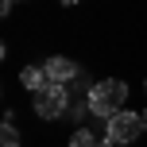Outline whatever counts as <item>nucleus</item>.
<instances>
[{"instance_id": "nucleus-9", "label": "nucleus", "mask_w": 147, "mask_h": 147, "mask_svg": "<svg viewBox=\"0 0 147 147\" xmlns=\"http://www.w3.org/2000/svg\"><path fill=\"white\" fill-rule=\"evenodd\" d=\"M97 147H120V143H112V140H109V136H105V140H101V143H97Z\"/></svg>"}, {"instance_id": "nucleus-6", "label": "nucleus", "mask_w": 147, "mask_h": 147, "mask_svg": "<svg viewBox=\"0 0 147 147\" xmlns=\"http://www.w3.org/2000/svg\"><path fill=\"white\" fill-rule=\"evenodd\" d=\"M0 147H20V132H16L12 116H4V128H0Z\"/></svg>"}, {"instance_id": "nucleus-11", "label": "nucleus", "mask_w": 147, "mask_h": 147, "mask_svg": "<svg viewBox=\"0 0 147 147\" xmlns=\"http://www.w3.org/2000/svg\"><path fill=\"white\" fill-rule=\"evenodd\" d=\"M143 128H147V112H143Z\"/></svg>"}, {"instance_id": "nucleus-3", "label": "nucleus", "mask_w": 147, "mask_h": 147, "mask_svg": "<svg viewBox=\"0 0 147 147\" xmlns=\"http://www.w3.org/2000/svg\"><path fill=\"white\" fill-rule=\"evenodd\" d=\"M143 132H147V128H143V112L120 109L116 116H109V140L112 143H136Z\"/></svg>"}, {"instance_id": "nucleus-4", "label": "nucleus", "mask_w": 147, "mask_h": 147, "mask_svg": "<svg viewBox=\"0 0 147 147\" xmlns=\"http://www.w3.org/2000/svg\"><path fill=\"white\" fill-rule=\"evenodd\" d=\"M43 70H47V81H58V85H66V81H74L78 78V62L74 58H66V54H51V58L43 62Z\"/></svg>"}, {"instance_id": "nucleus-5", "label": "nucleus", "mask_w": 147, "mask_h": 147, "mask_svg": "<svg viewBox=\"0 0 147 147\" xmlns=\"http://www.w3.org/2000/svg\"><path fill=\"white\" fill-rule=\"evenodd\" d=\"M20 85L31 89V93H39V89L47 85V70H43V66H23V70H20Z\"/></svg>"}, {"instance_id": "nucleus-8", "label": "nucleus", "mask_w": 147, "mask_h": 147, "mask_svg": "<svg viewBox=\"0 0 147 147\" xmlns=\"http://www.w3.org/2000/svg\"><path fill=\"white\" fill-rule=\"evenodd\" d=\"M12 4H16V0H0V16H8V12H12Z\"/></svg>"}, {"instance_id": "nucleus-1", "label": "nucleus", "mask_w": 147, "mask_h": 147, "mask_svg": "<svg viewBox=\"0 0 147 147\" xmlns=\"http://www.w3.org/2000/svg\"><path fill=\"white\" fill-rule=\"evenodd\" d=\"M124 101H128V85L124 81H116V78H109V81H97L93 89H89V112L93 116H116L120 109H124Z\"/></svg>"}, {"instance_id": "nucleus-10", "label": "nucleus", "mask_w": 147, "mask_h": 147, "mask_svg": "<svg viewBox=\"0 0 147 147\" xmlns=\"http://www.w3.org/2000/svg\"><path fill=\"white\" fill-rule=\"evenodd\" d=\"M62 4H78V0H62Z\"/></svg>"}, {"instance_id": "nucleus-7", "label": "nucleus", "mask_w": 147, "mask_h": 147, "mask_svg": "<svg viewBox=\"0 0 147 147\" xmlns=\"http://www.w3.org/2000/svg\"><path fill=\"white\" fill-rule=\"evenodd\" d=\"M97 143H101V140H97L89 128H78V132H74V140H70V147H97Z\"/></svg>"}, {"instance_id": "nucleus-2", "label": "nucleus", "mask_w": 147, "mask_h": 147, "mask_svg": "<svg viewBox=\"0 0 147 147\" xmlns=\"http://www.w3.org/2000/svg\"><path fill=\"white\" fill-rule=\"evenodd\" d=\"M66 109H70V89L58 85V81H47V85L35 93V112H39L43 120H58V116H66Z\"/></svg>"}]
</instances>
